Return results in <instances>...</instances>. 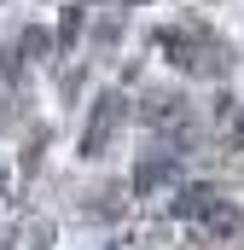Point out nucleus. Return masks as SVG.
<instances>
[{
	"label": "nucleus",
	"instance_id": "7ed1b4c3",
	"mask_svg": "<svg viewBox=\"0 0 244 250\" xmlns=\"http://www.w3.org/2000/svg\"><path fill=\"white\" fill-rule=\"evenodd\" d=\"M140 117L157 128V134H175V140H186V134H192V111H186L181 93H151V99L140 105Z\"/></svg>",
	"mask_w": 244,
	"mask_h": 250
},
{
	"label": "nucleus",
	"instance_id": "20e7f679",
	"mask_svg": "<svg viewBox=\"0 0 244 250\" xmlns=\"http://www.w3.org/2000/svg\"><path fill=\"white\" fill-rule=\"evenodd\" d=\"M181 175V163H175V151H163V157H145L140 169H134V192H163L169 181Z\"/></svg>",
	"mask_w": 244,
	"mask_h": 250
},
{
	"label": "nucleus",
	"instance_id": "0eeeda50",
	"mask_svg": "<svg viewBox=\"0 0 244 250\" xmlns=\"http://www.w3.org/2000/svg\"><path fill=\"white\" fill-rule=\"evenodd\" d=\"M47 53H53V35L47 29H23L18 35V59H47Z\"/></svg>",
	"mask_w": 244,
	"mask_h": 250
},
{
	"label": "nucleus",
	"instance_id": "39448f33",
	"mask_svg": "<svg viewBox=\"0 0 244 250\" xmlns=\"http://www.w3.org/2000/svg\"><path fill=\"white\" fill-rule=\"evenodd\" d=\"M215 204H221L215 187H181V192H175V215H181V221H203Z\"/></svg>",
	"mask_w": 244,
	"mask_h": 250
},
{
	"label": "nucleus",
	"instance_id": "f257e3e1",
	"mask_svg": "<svg viewBox=\"0 0 244 250\" xmlns=\"http://www.w3.org/2000/svg\"><path fill=\"white\" fill-rule=\"evenodd\" d=\"M157 47L169 53V64H181L186 76H221V70H227V47H221L209 29H198V23L163 29V35H157Z\"/></svg>",
	"mask_w": 244,
	"mask_h": 250
},
{
	"label": "nucleus",
	"instance_id": "6e6552de",
	"mask_svg": "<svg viewBox=\"0 0 244 250\" xmlns=\"http://www.w3.org/2000/svg\"><path fill=\"white\" fill-rule=\"evenodd\" d=\"M0 123H12V93H6V82H0Z\"/></svg>",
	"mask_w": 244,
	"mask_h": 250
},
{
	"label": "nucleus",
	"instance_id": "f03ea898",
	"mask_svg": "<svg viewBox=\"0 0 244 250\" xmlns=\"http://www.w3.org/2000/svg\"><path fill=\"white\" fill-rule=\"evenodd\" d=\"M122 123H128V99L122 93H99L93 111H87V128H81V157H105V146L117 140Z\"/></svg>",
	"mask_w": 244,
	"mask_h": 250
},
{
	"label": "nucleus",
	"instance_id": "423d86ee",
	"mask_svg": "<svg viewBox=\"0 0 244 250\" xmlns=\"http://www.w3.org/2000/svg\"><path fill=\"white\" fill-rule=\"evenodd\" d=\"M198 227H203L209 239H233V233H239V227H244V215H239V209H233V204H227V198H221V204H215V209H209V215H203Z\"/></svg>",
	"mask_w": 244,
	"mask_h": 250
}]
</instances>
